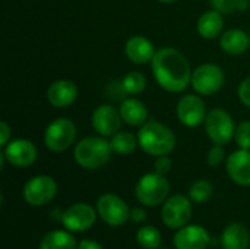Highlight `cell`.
I'll list each match as a JSON object with an SVG mask.
<instances>
[{
    "instance_id": "1",
    "label": "cell",
    "mask_w": 250,
    "mask_h": 249,
    "mask_svg": "<svg viewBox=\"0 0 250 249\" xmlns=\"http://www.w3.org/2000/svg\"><path fill=\"white\" fill-rule=\"evenodd\" d=\"M152 73L157 84L168 92H182L192 81V69L186 56L174 47H161L152 60Z\"/></svg>"
},
{
    "instance_id": "2",
    "label": "cell",
    "mask_w": 250,
    "mask_h": 249,
    "mask_svg": "<svg viewBox=\"0 0 250 249\" xmlns=\"http://www.w3.org/2000/svg\"><path fill=\"white\" fill-rule=\"evenodd\" d=\"M139 147L152 157L168 156L176 147V135L164 123L151 119L146 120L138 132Z\"/></svg>"
},
{
    "instance_id": "3",
    "label": "cell",
    "mask_w": 250,
    "mask_h": 249,
    "mask_svg": "<svg viewBox=\"0 0 250 249\" xmlns=\"http://www.w3.org/2000/svg\"><path fill=\"white\" fill-rule=\"evenodd\" d=\"M113 148L110 141L104 136H86L82 138L73 150V157L78 166L86 170L103 169L111 158Z\"/></svg>"
},
{
    "instance_id": "4",
    "label": "cell",
    "mask_w": 250,
    "mask_h": 249,
    "mask_svg": "<svg viewBox=\"0 0 250 249\" xmlns=\"http://www.w3.org/2000/svg\"><path fill=\"white\" fill-rule=\"evenodd\" d=\"M170 192V182L157 172L144 175L135 188L136 200L145 207H158L166 203Z\"/></svg>"
},
{
    "instance_id": "5",
    "label": "cell",
    "mask_w": 250,
    "mask_h": 249,
    "mask_svg": "<svg viewBox=\"0 0 250 249\" xmlns=\"http://www.w3.org/2000/svg\"><path fill=\"white\" fill-rule=\"evenodd\" d=\"M76 139V126L70 119L59 117L44 131V145L51 153H63Z\"/></svg>"
},
{
    "instance_id": "6",
    "label": "cell",
    "mask_w": 250,
    "mask_h": 249,
    "mask_svg": "<svg viewBox=\"0 0 250 249\" xmlns=\"http://www.w3.org/2000/svg\"><path fill=\"white\" fill-rule=\"evenodd\" d=\"M204 123H205V132L214 144L226 145L233 141L236 128H234V120L227 110L220 107L212 109L211 112H208Z\"/></svg>"
},
{
    "instance_id": "7",
    "label": "cell",
    "mask_w": 250,
    "mask_h": 249,
    "mask_svg": "<svg viewBox=\"0 0 250 249\" xmlns=\"http://www.w3.org/2000/svg\"><path fill=\"white\" fill-rule=\"evenodd\" d=\"M56 194L57 182L48 175H38L31 178L22 189L23 200L26 201V204L32 207L47 205L54 200Z\"/></svg>"
},
{
    "instance_id": "8",
    "label": "cell",
    "mask_w": 250,
    "mask_h": 249,
    "mask_svg": "<svg viewBox=\"0 0 250 249\" xmlns=\"http://www.w3.org/2000/svg\"><path fill=\"white\" fill-rule=\"evenodd\" d=\"M192 200L176 194L166 200L161 208V220L168 229L179 230L186 226L192 217Z\"/></svg>"
},
{
    "instance_id": "9",
    "label": "cell",
    "mask_w": 250,
    "mask_h": 249,
    "mask_svg": "<svg viewBox=\"0 0 250 249\" xmlns=\"http://www.w3.org/2000/svg\"><path fill=\"white\" fill-rule=\"evenodd\" d=\"M95 208L100 219L111 227L123 226L130 219L129 205L116 194H103L97 200Z\"/></svg>"
},
{
    "instance_id": "10",
    "label": "cell",
    "mask_w": 250,
    "mask_h": 249,
    "mask_svg": "<svg viewBox=\"0 0 250 249\" xmlns=\"http://www.w3.org/2000/svg\"><path fill=\"white\" fill-rule=\"evenodd\" d=\"M190 84L199 95L217 94L224 85V72L215 63H204L192 72Z\"/></svg>"
},
{
    "instance_id": "11",
    "label": "cell",
    "mask_w": 250,
    "mask_h": 249,
    "mask_svg": "<svg viewBox=\"0 0 250 249\" xmlns=\"http://www.w3.org/2000/svg\"><path fill=\"white\" fill-rule=\"evenodd\" d=\"M97 208L86 203H76L62 213L60 222L69 232L81 233L89 230L97 222Z\"/></svg>"
},
{
    "instance_id": "12",
    "label": "cell",
    "mask_w": 250,
    "mask_h": 249,
    "mask_svg": "<svg viewBox=\"0 0 250 249\" xmlns=\"http://www.w3.org/2000/svg\"><path fill=\"white\" fill-rule=\"evenodd\" d=\"M176 113L180 123L188 128H196L202 125L208 114L204 100L196 94L183 95L177 103Z\"/></svg>"
},
{
    "instance_id": "13",
    "label": "cell",
    "mask_w": 250,
    "mask_h": 249,
    "mask_svg": "<svg viewBox=\"0 0 250 249\" xmlns=\"http://www.w3.org/2000/svg\"><path fill=\"white\" fill-rule=\"evenodd\" d=\"M3 154L6 161L15 167H29L35 163L38 157V150L35 144L25 138L12 139L3 147Z\"/></svg>"
},
{
    "instance_id": "14",
    "label": "cell",
    "mask_w": 250,
    "mask_h": 249,
    "mask_svg": "<svg viewBox=\"0 0 250 249\" xmlns=\"http://www.w3.org/2000/svg\"><path fill=\"white\" fill-rule=\"evenodd\" d=\"M122 116L119 109H116L111 104H101L98 106L92 116H91V123L92 128L97 131L98 135L104 138H111L120 131L122 126Z\"/></svg>"
},
{
    "instance_id": "15",
    "label": "cell",
    "mask_w": 250,
    "mask_h": 249,
    "mask_svg": "<svg viewBox=\"0 0 250 249\" xmlns=\"http://www.w3.org/2000/svg\"><path fill=\"white\" fill-rule=\"evenodd\" d=\"M211 238L205 227L198 225H186L179 229L173 238L176 249H207Z\"/></svg>"
},
{
    "instance_id": "16",
    "label": "cell",
    "mask_w": 250,
    "mask_h": 249,
    "mask_svg": "<svg viewBox=\"0 0 250 249\" xmlns=\"http://www.w3.org/2000/svg\"><path fill=\"white\" fill-rule=\"evenodd\" d=\"M226 170L229 178L240 185L250 186V151L249 150H237L233 151L226 160Z\"/></svg>"
},
{
    "instance_id": "17",
    "label": "cell",
    "mask_w": 250,
    "mask_h": 249,
    "mask_svg": "<svg viewBox=\"0 0 250 249\" xmlns=\"http://www.w3.org/2000/svg\"><path fill=\"white\" fill-rule=\"evenodd\" d=\"M78 97V88L75 82L69 79H57L47 88V100L51 106L63 109L70 106Z\"/></svg>"
},
{
    "instance_id": "18",
    "label": "cell",
    "mask_w": 250,
    "mask_h": 249,
    "mask_svg": "<svg viewBox=\"0 0 250 249\" xmlns=\"http://www.w3.org/2000/svg\"><path fill=\"white\" fill-rule=\"evenodd\" d=\"M155 51L157 50H155L152 41L144 35H132L125 43V53H126L127 59L138 65L151 62Z\"/></svg>"
},
{
    "instance_id": "19",
    "label": "cell",
    "mask_w": 250,
    "mask_h": 249,
    "mask_svg": "<svg viewBox=\"0 0 250 249\" xmlns=\"http://www.w3.org/2000/svg\"><path fill=\"white\" fill-rule=\"evenodd\" d=\"M119 112L122 120L129 126H142L148 120L146 106L139 98L135 97L125 98L119 106Z\"/></svg>"
},
{
    "instance_id": "20",
    "label": "cell",
    "mask_w": 250,
    "mask_h": 249,
    "mask_svg": "<svg viewBox=\"0 0 250 249\" xmlns=\"http://www.w3.org/2000/svg\"><path fill=\"white\" fill-rule=\"evenodd\" d=\"M250 45V35L242 29H229L220 35V47L224 53L237 56L248 51Z\"/></svg>"
},
{
    "instance_id": "21",
    "label": "cell",
    "mask_w": 250,
    "mask_h": 249,
    "mask_svg": "<svg viewBox=\"0 0 250 249\" xmlns=\"http://www.w3.org/2000/svg\"><path fill=\"white\" fill-rule=\"evenodd\" d=\"M250 245L249 229L242 223H230L221 235L223 249H248Z\"/></svg>"
},
{
    "instance_id": "22",
    "label": "cell",
    "mask_w": 250,
    "mask_h": 249,
    "mask_svg": "<svg viewBox=\"0 0 250 249\" xmlns=\"http://www.w3.org/2000/svg\"><path fill=\"white\" fill-rule=\"evenodd\" d=\"M223 28H224V18L223 13L217 12V10H207L204 12L199 19H198V34L205 38V40H212L217 38L223 34Z\"/></svg>"
},
{
    "instance_id": "23",
    "label": "cell",
    "mask_w": 250,
    "mask_h": 249,
    "mask_svg": "<svg viewBox=\"0 0 250 249\" xmlns=\"http://www.w3.org/2000/svg\"><path fill=\"white\" fill-rule=\"evenodd\" d=\"M78 242L67 230H51L40 241V249H76Z\"/></svg>"
},
{
    "instance_id": "24",
    "label": "cell",
    "mask_w": 250,
    "mask_h": 249,
    "mask_svg": "<svg viewBox=\"0 0 250 249\" xmlns=\"http://www.w3.org/2000/svg\"><path fill=\"white\" fill-rule=\"evenodd\" d=\"M110 144H111L113 153L120 154V156H129L135 153V150L139 145V141H138V136H135L133 134L126 132V131H119L116 135L111 136Z\"/></svg>"
},
{
    "instance_id": "25",
    "label": "cell",
    "mask_w": 250,
    "mask_h": 249,
    "mask_svg": "<svg viewBox=\"0 0 250 249\" xmlns=\"http://www.w3.org/2000/svg\"><path fill=\"white\" fill-rule=\"evenodd\" d=\"M136 242L144 249H160L163 244V236L157 227L144 226L136 232Z\"/></svg>"
},
{
    "instance_id": "26",
    "label": "cell",
    "mask_w": 250,
    "mask_h": 249,
    "mask_svg": "<svg viewBox=\"0 0 250 249\" xmlns=\"http://www.w3.org/2000/svg\"><path fill=\"white\" fill-rule=\"evenodd\" d=\"M122 87L127 95H136L142 92L146 87V78L141 72H129L122 79Z\"/></svg>"
},
{
    "instance_id": "27",
    "label": "cell",
    "mask_w": 250,
    "mask_h": 249,
    "mask_svg": "<svg viewBox=\"0 0 250 249\" xmlns=\"http://www.w3.org/2000/svg\"><path fill=\"white\" fill-rule=\"evenodd\" d=\"M212 197V183L207 179H199L192 183L189 189V198L193 203L204 204Z\"/></svg>"
},
{
    "instance_id": "28",
    "label": "cell",
    "mask_w": 250,
    "mask_h": 249,
    "mask_svg": "<svg viewBox=\"0 0 250 249\" xmlns=\"http://www.w3.org/2000/svg\"><path fill=\"white\" fill-rule=\"evenodd\" d=\"M214 10L230 15L233 12H242L249 7V0H209Z\"/></svg>"
},
{
    "instance_id": "29",
    "label": "cell",
    "mask_w": 250,
    "mask_h": 249,
    "mask_svg": "<svg viewBox=\"0 0 250 249\" xmlns=\"http://www.w3.org/2000/svg\"><path fill=\"white\" fill-rule=\"evenodd\" d=\"M234 139L239 148L250 150V120H245L239 123V126L236 128Z\"/></svg>"
},
{
    "instance_id": "30",
    "label": "cell",
    "mask_w": 250,
    "mask_h": 249,
    "mask_svg": "<svg viewBox=\"0 0 250 249\" xmlns=\"http://www.w3.org/2000/svg\"><path fill=\"white\" fill-rule=\"evenodd\" d=\"M226 157V151L223 148V145L220 144H214L209 150H208V154H207V164L211 166V167H217L223 163Z\"/></svg>"
},
{
    "instance_id": "31",
    "label": "cell",
    "mask_w": 250,
    "mask_h": 249,
    "mask_svg": "<svg viewBox=\"0 0 250 249\" xmlns=\"http://www.w3.org/2000/svg\"><path fill=\"white\" fill-rule=\"evenodd\" d=\"M237 95H239V100L250 109V76H248L246 79H243L239 85V90H237Z\"/></svg>"
},
{
    "instance_id": "32",
    "label": "cell",
    "mask_w": 250,
    "mask_h": 249,
    "mask_svg": "<svg viewBox=\"0 0 250 249\" xmlns=\"http://www.w3.org/2000/svg\"><path fill=\"white\" fill-rule=\"evenodd\" d=\"M154 170L160 175H167L170 170H171V160L168 156H160L157 157L155 160V164H154Z\"/></svg>"
},
{
    "instance_id": "33",
    "label": "cell",
    "mask_w": 250,
    "mask_h": 249,
    "mask_svg": "<svg viewBox=\"0 0 250 249\" xmlns=\"http://www.w3.org/2000/svg\"><path fill=\"white\" fill-rule=\"evenodd\" d=\"M12 136V128L7 125V122H0V147H6Z\"/></svg>"
},
{
    "instance_id": "34",
    "label": "cell",
    "mask_w": 250,
    "mask_h": 249,
    "mask_svg": "<svg viewBox=\"0 0 250 249\" xmlns=\"http://www.w3.org/2000/svg\"><path fill=\"white\" fill-rule=\"evenodd\" d=\"M146 217H148V214L142 207H135L130 210V220L133 223H144L146 220Z\"/></svg>"
},
{
    "instance_id": "35",
    "label": "cell",
    "mask_w": 250,
    "mask_h": 249,
    "mask_svg": "<svg viewBox=\"0 0 250 249\" xmlns=\"http://www.w3.org/2000/svg\"><path fill=\"white\" fill-rule=\"evenodd\" d=\"M76 249H104L97 241L94 239H82L81 242H78V248Z\"/></svg>"
},
{
    "instance_id": "36",
    "label": "cell",
    "mask_w": 250,
    "mask_h": 249,
    "mask_svg": "<svg viewBox=\"0 0 250 249\" xmlns=\"http://www.w3.org/2000/svg\"><path fill=\"white\" fill-rule=\"evenodd\" d=\"M158 1L166 3V4H170V3H174V1H177V0H158Z\"/></svg>"
},
{
    "instance_id": "37",
    "label": "cell",
    "mask_w": 250,
    "mask_h": 249,
    "mask_svg": "<svg viewBox=\"0 0 250 249\" xmlns=\"http://www.w3.org/2000/svg\"><path fill=\"white\" fill-rule=\"evenodd\" d=\"M249 35H250V32H249Z\"/></svg>"
}]
</instances>
